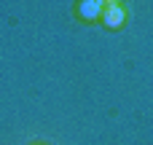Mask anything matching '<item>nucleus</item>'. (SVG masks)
Listing matches in <instances>:
<instances>
[{
	"label": "nucleus",
	"instance_id": "f257e3e1",
	"mask_svg": "<svg viewBox=\"0 0 153 145\" xmlns=\"http://www.w3.org/2000/svg\"><path fill=\"white\" fill-rule=\"evenodd\" d=\"M102 22H105V27L108 30H118L121 24H124V19H126V11L118 5V3H113V5H105V11H102V16H100Z\"/></svg>",
	"mask_w": 153,
	"mask_h": 145
},
{
	"label": "nucleus",
	"instance_id": "7ed1b4c3",
	"mask_svg": "<svg viewBox=\"0 0 153 145\" xmlns=\"http://www.w3.org/2000/svg\"><path fill=\"white\" fill-rule=\"evenodd\" d=\"M113 3H118V5H121V0H105V5H113Z\"/></svg>",
	"mask_w": 153,
	"mask_h": 145
},
{
	"label": "nucleus",
	"instance_id": "f03ea898",
	"mask_svg": "<svg viewBox=\"0 0 153 145\" xmlns=\"http://www.w3.org/2000/svg\"><path fill=\"white\" fill-rule=\"evenodd\" d=\"M102 11H105V0H81V3H78V16L86 19V22L100 19Z\"/></svg>",
	"mask_w": 153,
	"mask_h": 145
}]
</instances>
